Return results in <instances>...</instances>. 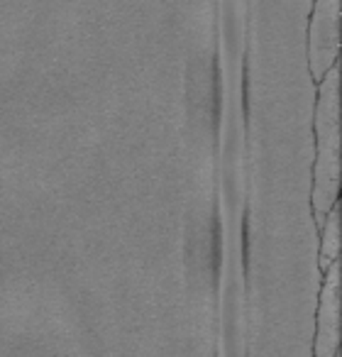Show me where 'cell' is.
I'll list each match as a JSON object with an SVG mask.
<instances>
[{"label":"cell","instance_id":"1","mask_svg":"<svg viewBox=\"0 0 342 357\" xmlns=\"http://www.w3.org/2000/svg\"><path fill=\"white\" fill-rule=\"evenodd\" d=\"M316 105V169H313V213L322 225L327 211L335 206L340 189V74L335 64L325 71Z\"/></svg>","mask_w":342,"mask_h":357},{"label":"cell","instance_id":"2","mask_svg":"<svg viewBox=\"0 0 342 357\" xmlns=\"http://www.w3.org/2000/svg\"><path fill=\"white\" fill-rule=\"evenodd\" d=\"M340 52V0H316L308 32V61L316 81L335 64Z\"/></svg>","mask_w":342,"mask_h":357},{"label":"cell","instance_id":"3","mask_svg":"<svg viewBox=\"0 0 342 357\" xmlns=\"http://www.w3.org/2000/svg\"><path fill=\"white\" fill-rule=\"evenodd\" d=\"M325 287L320 294V308H318V333H316V352L318 357H332L337 350V328H340V267L332 259L327 264Z\"/></svg>","mask_w":342,"mask_h":357},{"label":"cell","instance_id":"4","mask_svg":"<svg viewBox=\"0 0 342 357\" xmlns=\"http://www.w3.org/2000/svg\"><path fill=\"white\" fill-rule=\"evenodd\" d=\"M325 233H322V250H320V267L325 269L332 259L340 255V211L332 206L325 215Z\"/></svg>","mask_w":342,"mask_h":357}]
</instances>
